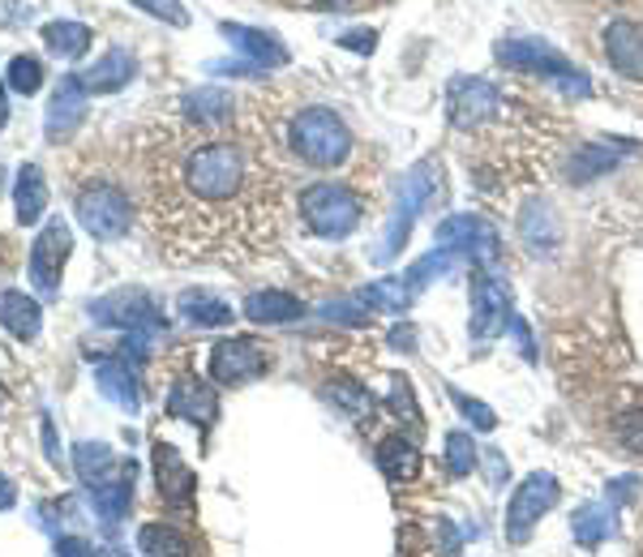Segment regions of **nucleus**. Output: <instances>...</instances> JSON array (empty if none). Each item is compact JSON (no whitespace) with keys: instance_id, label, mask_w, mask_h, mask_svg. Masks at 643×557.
Masks as SVG:
<instances>
[{"instance_id":"nucleus-1","label":"nucleus","mask_w":643,"mask_h":557,"mask_svg":"<svg viewBox=\"0 0 643 557\" xmlns=\"http://www.w3.org/2000/svg\"><path fill=\"white\" fill-rule=\"evenodd\" d=\"M138 142L146 219L176 258H249L280 237V167L258 133L172 117Z\"/></svg>"},{"instance_id":"nucleus-2","label":"nucleus","mask_w":643,"mask_h":557,"mask_svg":"<svg viewBox=\"0 0 643 557\" xmlns=\"http://www.w3.org/2000/svg\"><path fill=\"white\" fill-rule=\"evenodd\" d=\"M253 133L271 146V155H287L301 167H314V172H339L348 167L352 155H357V138L352 129L344 124V117L335 108H322V103H309V108H296L283 120H275V108H258L253 103Z\"/></svg>"},{"instance_id":"nucleus-3","label":"nucleus","mask_w":643,"mask_h":557,"mask_svg":"<svg viewBox=\"0 0 643 557\" xmlns=\"http://www.w3.org/2000/svg\"><path fill=\"white\" fill-rule=\"evenodd\" d=\"M296 210H301V219H305V228H309L314 237L344 240L361 228L364 198L352 185H344V181H314V185L301 189Z\"/></svg>"},{"instance_id":"nucleus-4","label":"nucleus","mask_w":643,"mask_h":557,"mask_svg":"<svg viewBox=\"0 0 643 557\" xmlns=\"http://www.w3.org/2000/svg\"><path fill=\"white\" fill-rule=\"evenodd\" d=\"M78 223L95 240H121L133 228V201L121 185L95 181L78 194Z\"/></svg>"},{"instance_id":"nucleus-5","label":"nucleus","mask_w":643,"mask_h":557,"mask_svg":"<svg viewBox=\"0 0 643 557\" xmlns=\"http://www.w3.org/2000/svg\"><path fill=\"white\" fill-rule=\"evenodd\" d=\"M271 369V352H266V343L262 339H224V343H215V352H210V378L215 382H224V386H244V382H253V378H262Z\"/></svg>"},{"instance_id":"nucleus-6","label":"nucleus","mask_w":643,"mask_h":557,"mask_svg":"<svg viewBox=\"0 0 643 557\" xmlns=\"http://www.w3.org/2000/svg\"><path fill=\"white\" fill-rule=\"evenodd\" d=\"M69 249H74V237H69V228L61 219H52L40 232V240L31 244V278H35V287H40L43 296H56L61 266H65Z\"/></svg>"},{"instance_id":"nucleus-7","label":"nucleus","mask_w":643,"mask_h":557,"mask_svg":"<svg viewBox=\"0 0 643 557\" xmlns=\"http://www.w3.org/2000/svg\"><path fill=\"white\" fill-rule=\"evenodd\" d=\"M554 502H558V484H554V477H541V472L527 477L520 489H515V498H511V511H506V536H511V540H527V527L545 515Z\"/></svg>"},{"instance_id":"nucleus-8","label":"nucleus","mask_w":643,"mask_h":557,"mask_svg":"<svg viewBox=\"0 0 643 557\" xmlns=\"http://www.w3.org/2000/svg\"><path fill=\"white\" fill-rule=\"evenodd\" d=\"M81 117H86V86H81L78 74H65L61 86H56V95H52V103H47L43 129H47L52 142H65L81 124Z\"/></svg>"},{"instance_id":"nucleus-9","label":"nucleus","mask_w":643,"mask_h":557,"mask_svg":"<svg viewBox=\"0 0 643 557\" xmlns=\"http://www.w3.org/2000/svg\"><path fill=\"white\" fill-rule=\"evenodd\" d=\"M604 61L622 74V78L643 81V22L618 18L604 31Z\"/></svg>"},{"instance_id":"nucleus-10","label":"nucleus","mask_w":643,"mask_h":557,"mask_svg":"<svg viewBox=\"0 0 643 557\" xmlns=\"http://www.w3.org/2000/svg\"><path fill=\"white\" fill-rule=\"evenodd\" d=\"M155 314V305H151V296L146 292H112V296H103V301H95L90 305V318L95 321H108V326H142V321H151Z\"/></svg>"},{"instance_id":"nucleus-11","label":"nucleus","mask_w":643,"mask_h":557,"mask_svg":"<svg viewBox=\"0 0 643 557\" xmlns=\"http://www.w3.org/2000/svg\"><path fill=\"white\" fill-rule=\"evenodd\" d=\"M133 56L124 52V47H108L90 69H81L78 78L81 86H86V95H108V90H121V86H129V78H133Z\"/></svg>"},{"instance_id":"nucleus-12","label":"nucleus","mask_w":643,"mask_h":557,"mask_svg":"<svg viewBox=\"0 0 643 557\" xmlns=\"http://www.w3.org/2000/svg\"><path fill=\"white\" fill-rule=\"evenodd\" d=\"M155 472H160V498L167 506H189L194 502V472L172 446H155Z\"/></svg>"},{"instance_id":"nucleus-13","label":"nucleus","mask_w":643,"mask_h":557,"mask_svg":"<svg viewBox=\"0 0 643 557\" xmlns=\"http://www.w3.org/2000/svg\"><path fill=\"white\" fill-rule=\"evenodd\" d=\"M0 326L13 335V339H35L43 326V314L40 305L26 296V292H18V287H9V292H0Z\"/></svg>"},{"instance_id":"nucleus-14","label":"nucleus","mask_w":643,"mask_h":557,"mask_svg":"<svg viewBox=\"0 0 643 557\" xmlns=\"http://www.w3.org/2000/svg\"><path fill=\"white\" fill-rule=\"evenodd\" d=\"M167 412L181 416V421H201V425H210L215 412H219V403H215V395L201 386L198 378H181V382L172 386V395H167Z\"/></svg>"},{"instance_id":"nucleus-15","label":"nucleus","mask_w":643,"mask_h":557,"mask_svg":"<svg viewBox=\"0 0 643 557\" xmlns=\"http://www.w3.org/2000/svg\"><path fill=\"white\" fill-rule=\"evenodd\" d=\"M378 468L386 472V480L403 484V480H412L421 472V450L412 441H403L400 434L395 438H382L378 441Z\"/></svg>"},{"instance_id":"nucleus-16","label":"nucleus","mask_w":643,"mask_h":557,"mask_svg":"<svg viewBox=\"0 0 643 557\" xmlns=\"http://www.w3.org/2000/svg\"><path fill=\"white\" fill-rule=\"evenodd\" d=\"M13 201H18V219H22V223H40V215L47 210V185H43V172L35 163H26V167L18 172Z\"/></svg>"},{"instance_id":"nucleus-17","label":"nucleus","mask_w":643,"mask_h":557,"mask_svg":"<svg viewBox=\"0 0 643 557\" xmlns=\"http://www.w3.org/2000/svg\"><path fill=\"white\" fill-rule=\"evenodd\" d=\"M43 47L61 61H78L81 52L90 47V26L81 22H47L43 26Z\"/></svg>"},{"instance_id":"nucleus-18","label":"nucleus","mask_w":643,"mask_h":557,"mask_svg":"<svg viewBox=\"0 0 643 557\" xmlns=\"http://www.w3.org/2000/svg\"><path fill=\"white\" fill-rule=\"evenodd\" d=\"M301 314H305V305L296 296H287V292H253L244 301V318L253 321H292Z\"/></svg>"},{"instance_id":"nucleus-19","label":"nucleus","mask_w":643,"mask_h":557,"mask_svg":"<svg viewBox=\"0 0 643 557\" xmlns=\"http://www.w3.org/2000/svg\"><path fill=\"white\" fill-rule=\"evenodd\" d=\"M142 557H194V545L172 527V523H146L138 536Z\"/></svg>"},{"instance_id":"nucleus-20","label":"nucleus","mask_w":643,"mask_h":557,"mask_svg":"<svg viewBox=\"0 0 643 557\" xmlns=\"http://www.w3.org/2000/svg\"><path fill=\"white\" fill-rule=\"evenodd\" d=\"M95 382H99V391L112 398V403H121V407H129V412L138 407V386H133V373H129L124 360H99Z\"/></svg>"},{"instance_id":"nucleus-21","label":"nucleus","mask_w":643,"mask_h":557,"mask_svg":"<svg viewBox=\"0 0 643 557\" xmlns=\"http://www.w3.org/2000/svg\"><path fill=\"white\" fill-rule=\"evenodd\" d=\"M181 314L194 321V326H228L232 321V305L215 301L210 292H185L181 296Z\"/></svg>"},{"instance_id":"nucleus-22","label":"nucleus","mask_w":643,"mask_h":557,"mask_svg":"<svg viewBox=\"0 0 643 557\" xmlns=\"http://www.w3.org/2000/svg\"><path fill=\"white\" fill-rule=\"evenodd\" d=\"M9 90H18V95H35L43 86V61L40 56H31V52H18L13 61H9Z\"/></svg>"},{"instance_id":"nucleus-23","label":"nucleus","mask_w":643,"mask_h":557,"mask_svg":"<svg viewBox=\"0 0 643 557\" xmlns=\"http://www.w3.org/2000/svg\"><path fill=\"white\" fill-rule=\"evenodd\" d=\"M224 35L237 43V47H244L249 56H258V61H275V65L283 61V52L271 43V35H262V31H249V26H224Z\"/></svg>"},{"instance_id":"nucleus-24","label":"nucleus","mask_w":643,"mask_h":557,"mask_svg":"<svg viewBox=\"0 0 643 557\" xmlns=\"http://www.w3.org/2000/svg\"><path fill=\"white\" fill-rule=\"evenodd\" d=\"M330 398H335V403H339L348 416H357V421H364V416L373 412V395H369L364 386H357V382H348V378H335Z\"/></svg>"},{"instance_id":"nucleus-25","label":"nucleus","mask_w":643,"mask_h":557,"mask_svg":"<svg viewBox=\"0 0 643 557\" xmlns=\"http://www.w3.org/2000/svg\"><path fill=\"white\" fill-rule=\"evenodd\" d=\"M74 459H78V472H81V480H86V484H99V477L112 468V455H108V446H90V441H86V446H78V455H74Z\"/></svg>"},{"instance_id":"nucleus-26","label":"nucleus","mask_w":643,"mask_h":557,"mask_svg":"<svg viewBox=\"0 0 643 557\" xmlns=\"http://www.w3.org/2000/svg\"><path fill=\"white\" fill-rule=\"evenodd\" d=\"M129 4H138V9L151 13V18H163L167 26H185V22H189V13H185L181 0H129Z\"/></svg>"},{"instance_id":"nucleus-27","label":"nucleus","mask_w":643,"mask_h":557,"mask_svg":"<svg viewBox=\"0 0 643 557\" xmlns=\"http://www.w3.org/2000/svg\"><path fill=\"white\" fill-rule=\"evenodd\" d=\"M618 441L626 455H643V412H626L618 421Z\"/></svg>"},{"instance_id":"nucleus-28","label":"nucleus","mask_w":643,"mask_h":557,"mask_svg":"<svg viewBox=\"0 0 643 557\" xmlns=\"http://www.w3.org/2000/svg\"><path fill=\"white\" fill-rule=\"evenodd\" d=\"M450 472H472V463H477V446H472V438H464V434H450Z\"/></svg>"},{"instance_id":"nucleus-29","label":"nucleus","mask_w":643,"mask_h":557,"mask_svg":"<svg viewBox=\"0 0 643 557\" xmlns=\"http://www.w3.org/2000/svg\"><path fill=\"white\" fill-rule=\"evenodd\" d=\"M292 4H305V9H357L361 0H292Z\"/></svg>"},{"instance_id":"nucleus-30","label":"nucleus","mask_w":643,"mask_h":557,"mask_svg":"<svg viewBox=\"0 0 643 557\" xmlns=\"http://www.w3.org/2000/svg\"><path fill=\"white\" fill-rule=\"evenodd\" d=\"M56 554H61V557H95V554H90V545H81V540H65Z\"/></svg>"},{"instance_id":"nucleus-31","label":"nucleus","mask_w":643,"mask_h":557,"mask_svg":"<svg viewBox=\"0 0 643 557\" xmlns=\"http://www.w3.org/2000/svg\"><path fill=\"white\" fill-rule=\"evenodd\" d=\"M9 502H13V489H9L4 477H0V506H9Z\"/></svg>"},{"instance_id":"nucleus-32","label":"nucleus","mask_w":643,"mask_h":557,"mask_svg":"<svg viewBox=\"0 0 643 557\" xmlns=\"http://www.w3.org/2000/svg\"><path fill=\"white\" fill-rule=\"evenodd\" d=\"M4 120H9V108H4V86H0V129H4Z\"/></svg>"}]
</instances>
